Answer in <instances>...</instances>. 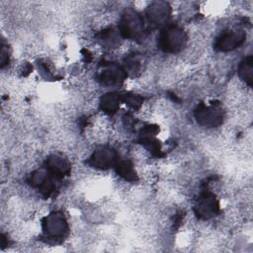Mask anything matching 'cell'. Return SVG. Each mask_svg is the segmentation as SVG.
Listing matches in <instances>:
<instances>
[{"instance_id": "6da1fadb", "label": "cell", "mask_w": 253, "mask_h": 253, "mask_svg": "<svg viewBox=\"0 0 253 253\" xmlns=\"http://www.w3.org/2000/svg\"><path fill=\"white\" fill-rule=\"evenodd\" d=\"M185 42V35L182 30L177 27L166 29L160 37V45L168 51H175L181 48Z\"/></svg>"}, {"instance_id": "7a4b0ae2", "label": "cell", "mask_w": 253, "mask_h": 253, "mask_svg": "<svg viewBox=\"0 0 253 253\" xmlns=\"http://www.w3.org/2000/svg\"><path fill=\"white\" fill-rule=\"evenodd\" d=\"M143 30L141 18L134 12H127L121 21V33L127 38L138 36Z\"/></svg>"}, {"instance_id": "3957f363", "label": "cell", "mask_w": 253, "mask_h": 253, "mask_svg": "<svg viewBox=\"0 0 253 253\" xmlns=\"http://www.w3.org/2000/svg\"><path fill=\"white\" fill-rule=\"evenodd\" d=\"M44 229L49 236L59 238L65 234V231L67 230V225L61 215L53 213L46 217Z\"/></svg>"}, {"instance_id": "277c9868", "label": "cell", "mask_w": 253, "mask_h": 253, "mask_svg": "<svg viewBox=\"0 0 253 253\" xmlns=\"http://www.w3.org/2000/svg\"><path fill=\"white\" fill-rule=\"evenodd\" d=\"M197 119L203 125L213 126L221 119V114L214 107H201L197 112Z\"/></svg>"}, {"instance_id": "5b68a950", "label": "cell", "mask_w": 253, "mask_h": 253, "mask_svg": "<svg viewBox=\"0 0 253 253\" xmlns=\"http://www.w3.org/2000/svg\"><path fill=\"white\" fill-rule=\"evenodd\" d=\"M243 41V34L237 31H229L224 33L217 42V46L221 50H228L234 48Z\"/></svg>"}, {"instance_id": "8992f818", "label": "cell", "mask_w": 253, "mask_h": 253, "mask_svg": "<svg viewBox=\"0 0 253 253\" xmlns=\"http://www.w3.org/2000/svg\"><path fill=\"white\" fill-rule=\"evenodd\" d=\"M116 155L114 153L113 150H111L110 148H101L98 149L92 158V163L97 166V167H101V168H106L109 167L113 164V162L115 161Z\"/></svg>"}, {"instance_id": "52a82bcc", "label": "cell", "mask_w": 253, "mask_h": 253, "mask_svg": "<svg viewBox=\"0 0 253 253\" xmlns=\"http://www.w3.org/2000/svg\"><path fill=\"white\" fill-rule=\"evenodd\" d=\"M124 78L123 70L115 65L107 67L101 74V80L105 85H115L119 84Z\"/></svg>"}, {"instance_id": "ba28073f", "label": "cell", "mask_w": 253, "mask_h": 253, "mask_svg": "<svg viewBox=\"0 0 253 253\" xmlns=\"http://www.w3.org/2000/svg\"><path fill=\"white\" fill-rule=\"evenodd\" d=\"M120 99L115 94H107L102 98L101 107L107 113H114L119 108Z\"/></svg>"}, {"instance_id": "9c48e42d", "label": "cell", "mask_w": 253, "mask_h": 253, "mask_svg": "<svg viewBox=\"0 0 253 253\" xmlns=\"http://www.w3.org/2000/svg\"><path fill=\"white\" fill-rule=\"evenodd\" d=\"M118 172L126 180H128V181L136 180V174L129 161H126V160L121 161L118 164Z\"/></svg>"}, {"instance_id": "30bf717a", "label": "cell", "mask_w": 253, "mask_h": 253, "mask_svg": "<svg viewBox=\"0 0 253 253\" xmlns=\"http://www.w3.org/2000/svg\"><path fill=\"white\" fill-rule=\"evenodd\" d=\"M166 8L167 7L162 5L161 3L153 5L149 9V18L156 23H160V22L164 21L167 18V9Z\"/></svg>"}, {"instance_id": "8fae6325", "label": "cell", "mask_w": 253, "mask_h": 253, "mask_svg": "<svg viewBox=\"0 0 253 253\" xmlns=\"http://www.w3.org/2000/svg\"><path fill=\"white\" fill-rule=\"evenodd\" d=\"M240 74L243 77L244 80L251 82V75H252V64H251V58L249 57L247 60H245L244 64L240 67Z\"/></svg>"}]
</instances>
